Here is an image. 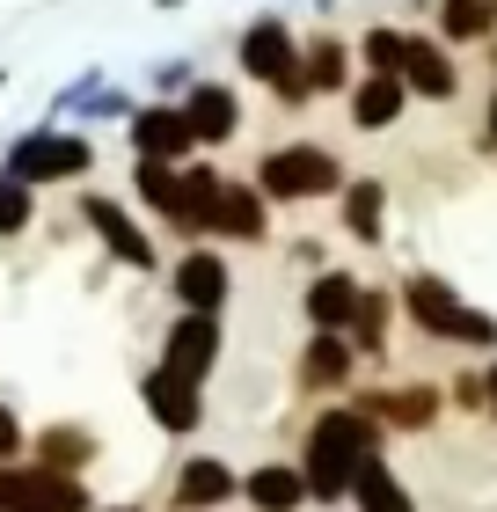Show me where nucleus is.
I'll use <instances>...</instances> for the list:
<instances>
[{"label":"nucleus","mask_w":497,"mask_h":512,"mask_svg":"<svg viewBox=\"0 0 497 512\" xmlns=\"http://www.w3.org/2000/svg\"><path fill=\"white\" fill-rule=\"evenodd\" d=\"M388 454V425H373L359 403H329L315 410V425L300 432V476H307V498L315 505H344L351 483H359L366 461Z\"/></svg>","instance_id":"f257e3e1"},{"label":"nucleus","mask_w":497,"mask_h":512,"mask_svg":"<svg viewBox=\"0 0 497 512\" xmlns=\"http://www.w3.org/2000/svg\"><path fill=\"white\" fill-rule=\"evenodd\" d=\"M344 161L322 139H278V147L256 161V191L271 205H315V198H344Z\"/></svg>","instance_id":"f03ea898"},{"label":"nucleus","mask_w":497,"mask_h":512,"mask_svg":"<svg viewBox=\"0 0 497 512\" xmlns=\"http://www.w3.org/2000/svg\"><path fill=\"white\" fill-rule=\"evenodd\" d=\"M96 169V139L88 125H30L22 139H8V154H0V176L30 183V191H52V183H81Z\"/></svg>","instance_id":"7ed1b4c3"},{"label":"nucleus","mask_w":497,"mask_h":512,"mask_svg":"<svg viewBox=\"0 0 497 512\" xmlns=\"http://www.w3.org/2000/svg\"><path fill=\"white\" fill-rule=\"evenodd\" d=\"M74 213H81V227H88V235L103 242V256H110L117 271H132V278L161 271V249H154V235L139 227V213H132L125 198H110V191H81V205H74Z\"/></svg>","instance_id":"20e7f679"},{"label":"nucleus","mask_w":497,"mask_h":512,"mask_svg":"<svg viewBox=\"0 0 497 512\" xmlns=\"http://www.w3.org/2000/svg\"><path fill=\"white\" fill-rule=\"evenodd\" d=\"M234 66H242V81H256V88H286L300 74V30L286 15L242 22V37H234Z\"/></svg>","instance_id":"39448f33"},{"label":"nucleus","mask_w":497,"mask_h":512,"mask_svg":"<svg viewBox=\"0 0 497 512\" xmlns=\"http://www.w3.org/2000/svg\"><path fill=\"white\" fill-rule=\"evenodd\" d=\"M344 403H359L388 432H432L439 410H446V388L439 381H373V388H351Z\"/></svg>","instance_id":"423d86ee"},{"label":"nucleus","mask_w":497,"mask_h":512,"mask_svg":"<svg viewBox=\"0 0 497 512\" xmlns=\"http://www.w3.org/2000/svg\"><path fill=\"white\" fill-rule=\"evenodd\" d=\"M395 308H402V322H410L424 344H454L461 315H468V300L454 293V278H439V271H410V278L395 286Z\"/></svg>","instance_id":"0eeeda50"},{"label":"nucleus","mask_w":497,"mask_h":512,"mask_svg":"<svg viewBox=\"0 0 497 512\" xmlns=\"http://www.w3.org/2000/svg\"><path fill=\"white\" fill-rule=\"evenodd\" d=\"M169 293H176V308L183 315H227V300H234V271H227V256L220 242H191L169 264Z\"/></svg>","instance_id":"6e6552de"},{"label":"nucleus","mask_w":497,"mask_h":512,"mask_svg":"<svg viewBox=\"0 0 497 512\" xmlns=\"http://www.w3.org/2000/svg\"><path fill=\"white\" fill-rule=\"evenodd\" d=\"M139 410L154 417V432H169V439H198V425H205V381H183V374H169V366H147L139 374Z\"/></svg>","instance_id":"1a4fd4ad"},{"label":"nucleus","mask_w":497,"mask_h":512,"mask_svg":"<svg viewBox=\"0 0 497 512\" xmlns=\"http://www.w3.org/2000/svg\"><path fill=\"white\" fill-rule=\"evenodd\" d=\"M125 139H132V161H198V132L191 118H183V103H139L132 118H125Z\"/></svg>","instance_id":"9d476101"},{"label":"nucleus","mask_w":497,"mask_h":512,"mask_svg":"<svg viewBox=\"0 0 497 512\" xmlns=\"http://www.w3.org/2000/svg\"><path fill=\"white\" fill-rule=\"evenodd\" d=\"M220 359H227V322L176 308V322L161 330V366L183 374V381H212V366H220Z\"/></svg>","instance_id":"9b49d317"},{"label":"nucleus","mask_w":497,"mask_h":512,"mask_svg":"<svg viewBox=\"0 0 497 512\" xmlns=\"http://www.w3.org/2000/svg\"><path fill=\"white\" fill-rule=\"evenodd\" d=\"M359 300H366V278L344 271V264H329V271H315L300 286V322H307V330H322V337H351Z\"/></svg>","instance_id":"f8f14e48"},{"label":"nucleus","mask_w":497,"mask_h":512,"mask_svg":"<svg viewBox=\"0 0 497 512\" xmlns=\"http://www.w3.org/2000/svg\"><path fill=\"white\" fill-rule=\"evenodd\" d=\"M242 498V469L220 454H183L169 476V512H220Z\"/></svg>","instance_id":"ddd939ff"},{"label":"nucleus","mask_w":497,"mask_h":512,"mask_svg":"<svg viewBox=\"0 0 497 512\" xmlns=\"http://www.w3.org/2000/svg\"><path fill=\"white\" fill-rule=\"evenodd\" d=\"M402 88H410V103H454V96H461V59H454V44H439L432 30H410V52H402Z\"/></svg>","instance_id":"4468645a"},{"label":"nucleus","mask_w":497,"mask_h":512,"mask_svg":"<svg viewBox=\"0 0 497 512\" xmlns=\"http://www.w3.org/2000/svg\"><path fill=\"white\" fill-rule=\"evenodd\" d=\"M351 374H359V352H351V337L307 330L300 359H293V388H300V395H351V388H359Z\"/></svg>","instance_id":"2eb2a0df"},{"label":"nucleus","mask_w":497,"mask_h":512,"mask_svg":"<svg viewBox=\"0 0 497 512\" xmlns=\"http://www.w3.org/2000/svg\"><path fill=\"white\" fill-rule=\"evenodd\" d=\"M183 118H191V132H198V147H227L234 132H242V88L234 81H212V74H198L191 88H183Z\"/></svg>","instance_id":"dca6fc26"},{"label":"nucleus","mask_w":497,"mask_h":512,"mask_svg":"<svg viewBox=\"0 0 497 512\" xmlns=\"http://www.w3.org/2000/svg\"><path fill=\"white\" fill-rule=\"evenodd\" d=\"M212 242H271V198L256 191V176H227L220 205H212Z\"/></svg>","instance_id":"f3484780"},{"label":"nucleus","mask_w":497,"mask_h":512,"mask_svg":"<svg viewBox=\"0 0 497 512\" xmlns=\"http://www.w3.org/2000/svg\"><path fill=\"white\" fill-rule=\"evenodd\" d=\"M103 454L96 425H74V417H52V425L30 432V469H52V476H88V461Z\"/></svg>","instance_id":"a211bd4d"},{"label":"nucleus","mask_w":497,"mask_h":512,"mask_svg":"<svg viewBox=\"0 0 497 512\" xmlns=\"http://www.w3.org/2000/svg\"><path fill=\"white\" fill-rule=\"evenodd\" d=\"M300 74H307V88H315V103L322 96H351V81H359V44L337 37V30L300 37Z\"/></svg>","instance_id":"6ab92c4d"},{"label":"nucleus","mask_w":497,"mask_h":512,"mask_svg":"<svg viewBox=\"0 0 497 512\" xmlns=\"http://www.w3.org/2000/svg\"><path fill=\"white\" fill-rule=\"evenodd\" d=\"M402 110H410V88H402V74H359L344 96V118L351 132H395Z\"/></svg>","instance_id":"aec40b11"},{"label":"nucleus","mask_w":497,"mask_h":512,"mask_svg":"<svg viewBox=\"0 0 497 512\" xmlns=\"http://www.w3.org/2000/svg\"><path fill=\"white\" fill-rule=\"evenodd\" d=\"M242 505L249 512H300L315 498H307L300 461H256V469H242Z\"/></svg>","instance_id":"412c9836"},{"label":"nucleus","mask_w":497,"mask_h":512,"mask_svg":"<svg viewBox=\"0 0 497 512\" xmlns=\"http://www.w3.org/2000/svg\"><path fill=\"white\" fill-rule=\"evenodd\" d=\"M337 220H344V235L351 242H381L388 235V183L381 176H351L344 183V198H337Z\"/></svg>","instance_id":"4be33fe9"},{"label":"nucleus","mask_w":497,"mask_h":512,"mask_svg":"<svg viewBox=\"0 0 497 512\" xmlns=\"http://www.w3.org/2000/svg\"><path fill=\"white\" fill-rule=\"evenodd\" d=\"M432 37L468 52V44L497 37V0H432Z\"/></svg>","instance_id":"5701e85b"},{"label":"nucleus","mask_w":497,"mask_h":512,"mask_svg":"<svg viewBox=\"0 0 497 512\" xmlns=\"http://www.w3.org/2000/svg\"><path fill=\"white\" fill-rule=\"evenodd\" d=\"M132 198L147 205L161 227H176L183 220V169L176 161H132Z\"/></svg>","instance_id":"b1692460"},{"label":"nucleus","mask_w":497,"mask_h":512,"mask_svg":"<svg viewBox=\"0 0 497 512\" xmlns=\"http://www.w3.org/2000/svg\"><path fill=\"white\" fill-rule=\"evenodd\" d=\"M395 315H402V308H395V293H388V286H366L359 322H351V352L381 366V359H388V330H395Z\"/></svg>","instance_id":"393cba45"},{"label":"nucleus","mask_w":497,"mask_h":512,"mask_svg":"<svg viewBox=\"0 0 497 512\" xmlns=\"http://www.w3.org/2000/svg\"><path fill=\"white\" fill-rule=\"evenodd\" d=\"M351 512H417L410 483H402V476L388 469V454L359 469V483H351Z\"/></svg>","instance_id":"a878e982"},{"label":"nucleus","mask_w":497,"mask_h":512,"mask_svg":"<svg viewBox=\"0 0 497 512\" xmlns=\"http://www.w3.org/2000/svg\"><path fill=\"white\" fill-rule=\"evenodd\" d=\"M402 52H410V30H395V22L359 30V74H402Z\"/></svg>","instance_id":"bb28decb"},{"label":"nucleus","mask_w":497,"mask_h":512,"mask_svg":"<svg viewBox=\"0 0 497 512\" xmlns=\"http://www.w3.org/2000/svg\"><path fill=\"white\" fill-rule=\"evenodd\" d=\"M0 512H52L44 476L30 469V461H8V469H0Z\"/></svg>","instance_id":"cd10ccee"},{"label":"nucleus","mask_w":497,"mask_h":512,"mask_svg":"<svg viewBox=\"0 0 497 512\" xmlns=\"http://www.w3.org/2000/svg\"><path fill=\"white\" fill-rule=\"evenodd\" d=\"M30 227H37V191L15 183V176H0V242L30 235Z\"/></svg>","instance_id":"c85d7f7f"},{"label":"nucleus","mask_w":497,"mask_h":512,"mask_svg":"<svg viewBox=\"0 0 497 512\" xmlns=\"http://www.w3.org/2000/svg\"><path fill=\"white\" fill-rule=\"evenodd\" d=\"M454 344H461V352H476V359H497V315H490V308H476V300H468V315H461Z\"/></svg>","instance_id":"c756f323"},{"label":"nucleus","mask_w":497,"mask_h":512,"mask_svg":"<svg viewBox=\"0 0 497 512\" xmlns=\"http://www.w3.org/2000/svg\"><path fill=\"white\" fill-rule=\"evenodd\" d=\"M44 476V498H52V512H103L96 491H88V476H52V469H37Z\"/></svg>","instance_id":"7c9ffc66"},{"label":"nucleus","mask_w":497,"mask_h":512,"mask_svg":"<svg viewBox=\"0 0 497 512\" xmlns=\"http://www.w3.org/2000/svg\"><path fill=\"white\" fill-rule=\"evenodd\" d=\"M8 461H30V425H22V410L0 395V469Z\"/></svg>","instance_id":"2f4dec72"},{"label":"nucleus","mask_w":497,"mask_h":512,"mask_svg":"<svg viewBox=\"0 0 497 512\" xmlns=\"http://www.w3.org/2000/svg\"><path fill=\"white\" fill-rule=\"evenodd\" d=\"M446 403H454V410H476V417H490V381H483V366H461V374H454V388H446Z\"/></svg>","instance_id":"473e14b6"},{"label":"nucleus","mask_w":497,"mask_h":512,"mask_svg":"<svg viewBox=\"0 0 497 512\" xmlns=\"http://www.w3.org/2000/svg\"><path fill=\"white\" fill-rule=\"evenodd\" d=\"M191 81H198V66H191V59H169V66H154V88H161V103H176Z\"/></svg>","instance_id":"72a5a7b5"},{"label":"nucleus","mask_w":497,"mask_h":512,"mask_svg":"<svg viewBox=\"0 0 497 512\" xmlns=\"http://www.w3.org/2000/svg\"><path fill=\"white\" fill-rule=\"evenodd\" d=\"M286 256H293V264H300L307 278H315V271H329V256H322V242H307V235H300V242H293Z\"/></svg>","instance_id":"f704fd0d"},{"label":"nucleus","mask_w":497,"mask_h":512,"mask_svg":"<svg viewBox=\"0 0 497 512\" xmlns=\"http://www.w3.org/2000/svg\"><path fill=\"white\" fill-rule=\"evenodd\" d=\"M483 154H497V88H490V103H483Z\"/></svg>","instance_id":"c9c22d12"},{"label":"nucleus","mask_w":497,"mask_h":512,"mask_svg":"<svg viewBox=\"0 0 497 512\" xmlns=\"http://www.w3.org/2000/svg\"><path fill=\"white\" fill-rule=\"evenodd\" d=\"M483 381H490V425H497V359H483Z\"/></svg>","instance_id":"e433bc0d"},{"label":"nucleus","mask_w":497,"mask_h":512,"mask_svg":"<svg viewBox=\"0 0 497 512\" xmlns=\"http://www.w3.org/2000/svg\"><path fill=\"white\" fill-rule=\"evenodd\" d=\"M483 52H490V88H497V37H490V44H483Z\"/></svg>","instance_id":"4c0bfd02"},{"label":"nucleus","mask_w":497,"mask_h":512,"mask_svg":"<svg viewBox=\"0 0 497 512\" xmlns=\"http://www.w3.org/2000/svg\"><path fill=\"white\" fill-rule=\"evenodd\" d=\"M103 512H147V505H103Z\"/></svg>","instance_id":"58836bf2"}]
</instances>
